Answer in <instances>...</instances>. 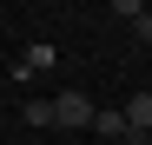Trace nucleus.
<instances>
[{
    "label": "nucleus",
    "instance_id": "obj_1",
    "mask_svg": "<svg viewBox=\"0 0 152 145\" xmlns=\"http://www.w3.org/2000/svg\"><path fill=\"white\" fill-rule=\"evenodd\" d=\"M93 99H86V92H60V99H53V125H73V132H80V125H93Z\"/></svg>",
    "mask_w": 152,
    "mask_h": 145
},
{
    "label": "nucleus",
    "instance_id": "obj_2",
    "mask_svg": "<svg viewBox=\"0 0 152 145\" xmlns=\"http://www.w3.org/2000/svg\"><path fill=\"white\" fill-rule=\"evenodd\" d=\"M119 119H126V138H132V145H139V138H152V86H145V92H132Z\"/></svg>",
    "mask_w": 152,
    "mask_h": 145
},
{
    "label": "nucleus",
    "instance_id": "obj_3",
    "mask_svg": "<svg viewBox=\"0 0 152 145\" xmlns=\"http://www.w3.org/2000/svg\"><path fill=\"white\" fill-rule=\"evenodd\" d=\"M86 132H106V138H126V119H119V112H93V125H86Z\"/></svg>",
    "mask_w": 152,
    "mask_h": 145
},
{
    "label": "nucleus",
    "instance_id": "obj_4",
    "mask_svg": "<svg viewBox=\"0 0 152 145\" xmlns=\"http://www.w3.org/2000/svg\"><path fill=\"white\" fill-rule=\"evenodd\" d=\"M27 125H53V99H27Z\"/></svg>",
    "mask_w": 152,
    "mask_h": 145
}]
</instances>
